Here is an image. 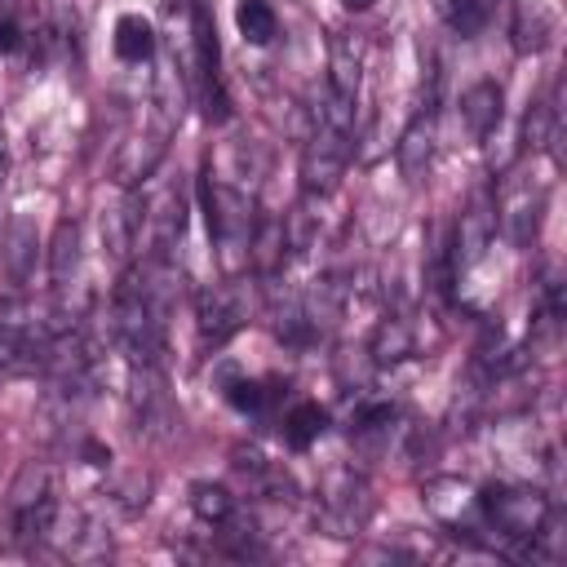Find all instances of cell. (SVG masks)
Returning <instances> with one entry per match:
<instances>
[{
	"mask_svg": "<svg viewBox=\"0 0 567 567\" xmlns=\"http://www.w3.org/2000/svg\"><path fill=\"white\" fill-rule=\"evenodd\" d=\"M434 97H439V84H430L412 124L399 137V168H403L408 182H421V173L430 168V155H434Z\"/></svg>",
	"mask_w": 567,
	"mask_h": 567,
	"instance_id": "obj_11",
	"label": "cell"
},
{
	"mask_svg": "<svg viewBox=\"0 0 567 567\" xmlns=\"http://www.w3.org/2000/svg\"><path fill=\"white\" fill-rule=\"evenodd\" d=\"M408 354H412V328H408V319H399V315L381 319L377 332H372V359L377 363H399Z\"/></svg>",
	"mask_w": 567,
	"mask_h": 567,
	"instance_id": "obj_20",
	"label": "cell"
},
{
	"mask_svg": "<svg viewBox=\"0 0 567 567\" xmlns=\"http://www.w3.org/2000/svg\"><path fill=\"white\" fill-rule=\"evenodd\" d=\"M554 124H558V106H554V97L532 102V106H527V120H523V137H527V146L540 151V146L554 137Z\"/></svg>",
	"mask_w": 567,
	"mask_h": 567,
	"instance_id": "obj_26",
	"label": "cell"
},
{
	"mask_svg": "<svg viewBox=\"0 0 567 567\" xmlns=\"http://www.w3.org/2000/svg\"><path fill=\"white\" fill-rule=\"evenodd\" d=\"M190 509H195V518H199L204 527H221V523L239 509V501H235L226 487H217V483H195V487H190Z\"/></svg>",
	"mask_w": 567,
	"mask_h": 567,
	"instance_id": "obj_21",
	"label": "cell"
},
{
	"mask_svg": "<svg viewBox=\"0 0 567 567\" xmlns=\"http://www.w3.org/2000/svg\"><path fill=\"white\" fill-rule=\"evenodd\" d=\"M22 49V27L13 18H0V53H18Z\"/></svg>",
	"mask_w": 567,
	"mask_h": 567,
	"instance_id": "obj_28",
	"label": "cell"
},
{
	"mask_svg": "<svg viewBox=\"0 0 567 567\" xmlns=\"http://www.w3.org/2000/svg\"><path fill=\"white\" fill-rule=\"evenodd\" d=\"M190 35H195V93L208 120H226V84H221V44L208 0H190Z\"/></svg>",
	"mask_w": 567,
	"mask_h": 567,
	"instance_id": "obj_6",
	"label": "cell"
},
{
	"mask_svg": "<svg viewBox=\"0 0 567 567\" xmlns=\"http://www.w3.org/2000/svg\"><path fill=\"white\" fill-rule=\"evenodd\" d=\"M540 208H545V190L532 186V182H518L505 190V204H501V226L509 235L514 248H527L540 230Z\"/></svg>",
	"mask_w": 567,
	"mask_h": 567,
	"instance_id": "obj_12",
	"label": "cell"
},
{
	"mask_svg": "<svg viewBox=\"0 0 567 567\" xmlns=\"http://www.w3.org/2000/svg\"><path fill=\"white\" fill-rule=\"evenodd\" d=\"M199 199H204V221H208V235L217 239V248L226 252L230 266L248 261V244H252V199L235 186H221V182H199Z\"/></svg>",
	"mask_w": 567,
	"mask_h": 567,
	"instance_id": "obj_5",
	"label": "cell"
},
{
	"mask_svg": "<svg viewBox=\"0 0 567 567\" xmlns=\"http://www.w3.org/2000/svg\"><path fill=\"white\" fill-rule=\"evenodd\" d=\"M359 66H363L359 62V44L346 31H337L332 44H328V93L354 102L359 97Z\"/></svg>",
	"mask_w": 567,
	"mask_h": 567,
	"instance_id": "obj_16",
	"label": "cell"
},
{
	"mask_svg": "<svg viewBox=\"0 0 567 567\" xmlns=\"http://www.w3.org/2000/svg\"><path fill=\"white\" fill-rule=\"evenodd\" d=\"M4 270L13 284H27L35 275V226L27 217H18L4 230Z\"/></svg>",
	"mask_w": 567,
	"mask_h": 567,
	"instance_id": "obj_18",
	"label": "cell"
},
{
	"mask_svg": "<svg viewBox=\"0 0 567 567\" xmlns=\"http://www.w3.org/2000/svg\"><path fill=\"white\" fill-rule=\"evenodd\" d=\"M235 22H239V31H244L248 44H270L279 35V13L266 0H239Z\"/></svg>",
	"mask_w": 567,
	"mask_h": 567,
	"instance_id": "obj_22",
	"label": "cell"
},
{
	"mask_svg": "<svg viewBox=\"0 0 567 567\" xmlns=\"http://www.w3.org/2000/svg\"><path fill=\"white\" fill-rule=\"evenodd\" d=\"M354 155V102L323 93V106L315 111V133L301 151V186L306 195H328L346 164Z\"/></svg>",
	"mask_w": 567,
	"mask_h": 567,
	"instance_id": "obj_2",
	"label": "cell"
},
{
	"mask_svg": "<svg viewBox=\"0 0 567 567\" xmlns=\"http://www.w3.org/2000/svg\"><path fill=\"white\" fill-rule=\"evenodd\" d=\"M133 416H137V430L146 434H164L173 421H177V408L168 399V385H164V368H133Z\"/></svg>",
	"mask_w": 567,
	"mask_h": 567,
	"instance_id": "obj_10",
	"label": "cell"
},
{
	"mask_svg": "<svg viewBox=\"0 0 567 567\" xmlns=\"http://www.w3.org/2000/svg\"><path fill=\"white\" fill-rule=\"evenodd\" d=\"M248 319V301L239 284H213L199 292L195 301V323H199V341L204 346H221L226 337H235Z\"/></svg>",
	"mask_w": 567,
	"mask_h": 567,
	"instance_id": "obj_8",
	"label": "cell"
},
{
	"mask_svg": "<svg viewBox=\"0 0 567 567\" xmlns=\"http://www.w3.org/2000/svg\"><path fill=\"white\" fill-rule=\"evenodd\" d=\"M0 173H4V133H0Z\"/></svg>",
	"mask_w": 567,
	"mask_h": 567,
	"instance_id": "obj_30",
	"label": "cell"
},
{
	"mask_svg": "<svg viewBox=\"0 0 567 567\" xmlns=\"http://www.w3.org/2000/svg\"><path fill=\"white\" fill-rule=\"evenodd\" d=\"M226 399H230L239 412H261V408L275 399V381H248V377H239V381L226 385Z\"/></svg>",
	"mask_w": 567,
	"mask_h": 567,
	"instance_id": "obj_27",
	"label": "cell"
},
{
	"mask_svg": "<svg viewBox=\"0 0 567 567\" xmlns=\"http://www.w3.org/2000/svg\"><path fill=\"white\" fill-rule=\"evenodd\" d=\"M168 137V128H159V133H137V137H128L124 146H120V155H115V182L120 186H137V182H146L151 173H155V164L164 159V142Z\"/></svg>",
	"mask_w": 567,
	"mask_h": 567,
	"instance_id": "obj_14",
	"label": "cell"
},
{
	"mask_svg": "<svg viewBox=\"0 0 567 567\" xmlns=\"http://www.w3.org/2000/svg\"><path fill=\"white\" fill-rule=\"evenodd\" d=\"M49 540L58 545V554H62V558H75V563H97V558H106V554H111V532H106V523H102V518H93L89 509H75L71 518H62V514H58V523H53Z\"/></svg>",
	"mask_w": 567,
	"mask_h": 567,
	"instance_id": "obj_9",
	"label": "cell"
},
{
	"mask_svg": "<svg viewBox=\"0 0 567 567\" xmlns=\"http://www.w3.org/2000/svg\"><path fill=\"white\" fill-rule=\"evenodd\" d=\"M323 425H328V412L319 408V403H297L288 416H284V439H288V447H310L319 434H323Z\"/></svg>",
	"mask_w": 567,
	"mask_h": 567,
	"instance_id": "obj_23",
	"label": "cell"
},
{
	"mask_svg": "<svg viewBox=\"0 0 567 567\" xmlns=\"http://www.w3.org/2000/svg\"><path fill=\"white\" fill-rule=\"evenodd\" d=\"M115 53L124 62H146L155 53V31H151V22L142 13H124L115 22Z\"/></svg>",
	"mask_w": 567,
	"mask_h": 567,
	"instance_id": "obj_19",
	"label": "cell"
},
{
	"mask_svg": "<svg viewBox=\"0 0 567 567\" xmlns=\"http://www.w3.org/2000/svg\"><path fill=\"white\" fill-rule=\"evenodd\" d=\"M501 102H505V93H501L496 80H478V84H470V89L461 93V120H465V128H470L474 142H483V137L496 133V124H501Z\"/></svg>",
	"mask_w": 567,
	"mask_h": 567,
	"instance_id": "obj_15",
	"label": "cell"
},
{
	"mask_svg": "<svg viewBox=\"0 0 567 567\" xmlns=\"http://www.w3.org/2000/svg\"><path fill=\"white\" fill-rule=\"evenodd\" d=\"M75 270H80V226L71 217H62L58 230H53V244H49V279H53V288L58 292L71 288Z\"/></svg>",
	"mask_w": 567,
	"mask_h": 567,
	"instance_id": "obj_17",
	"label": "cell"
},
{
	"mask_svg": "<svg viewBox=\"0 0 567 567\" xmlns=\"http://www.w3.org/2000/svg\"><path fill=\"white\" fill-rule=\"evenodd\" d=\"M62 323H75V319L44 315V310L31 306V297L4 292L0 297V372L4 377H27V372L44 368L49 341Z\"/></svg>",
	"mask_w": 567,
	"mask_h": 567,
	"instance_id": "obj_3",
	"label": "cell"
},
{
	"mask_svg": "<svg viewBox=\"0 0 567 567\" xmlns=\"http://www.w3.org/2000/svg\"><path fill=\"white\" fill-rule=\"evenodd\" d=\"M492 235H496V204H492V190H478L470 199V208L461 213V226H456V257H461V266H474L487 252Z\"/></svg>",
	"mask_w": 567,
	"mask_h": 567,
	"instance_id": "obj_13",
	"label": "cell"
},
{
	"mask_svg": "<svg viewBox=\"0 0 567 567\" xmlns=\"http://www.w3.org/2000/svg\"><path fill=\"white\" fill-rule=\"evenodd\" d=\"M350 13H363V9H372V0H341Z\"/></svg>",
	"mask_w": 567,
	"mask_h": 567,
	"instance_id": "obj_29",
	"label": "cell"
},
{
	"mask_svg": "<svg viewBox=\"0 0 567 567\" xmlns=\"http://www.w3.org/2000/svg\"><path fill=\"white\" fill-rule=\"evenodd\" d=\"M443 22L456 35H478L487 27V4L483 0H443Z\"/></svg>",
	"mask_w": 567,
	"mask_h": 567,
	"instance_id": "obj_25",
	"label": "cell"
},
{
	"mask_svg": "<svg viewBox=\"0 0 567 567\" xmlns=\"http://www.w3.org/2000/svg\"><path fill=\"white\" fill-rule=\"evenodd\" d=\"M151 492V478L142 474V470H128V474H120L111 487H106V505L111 509H120V514H137V509H146V496Z\"/></svg>",
	"mask_w": 567,
	"mask_h": 567,
	"instance_id": "obj_24",
	"label": "cell"
},
{
	"mask_svg": "<svg viewBox=\"0 0 567 567\" xmlns=\"http://www.w3.org/2000/svg\"><path fill=\"white\" fill-rule=\"evenodd\" d=\"M9 536L22 545V549H40L62 514L58 505V487H53V470L40 465V461H27L18 470V478L9 483Z\"/></svg>",
	"mask_w": 567,
	"mask_h": 567,
	"instance_id": "obj_4",
	"label": "cell"
},
{
	"mask_svg": "<svg viewBox=\"0 0 567 567\" xmlns=\"http://www.w3.org/2000/svg\"><path fill=\"white\" fill-rule=\"evenodd\" d=\"M474 514L483 532H492V545L514 558H532L549 532V496H540L536 487H483L474 496Z\"/></svg>",
	"mask_w": 567,
	"mask_h": 567,
	"instance_id": "obj_1",
	"label": "cell"
},
{
	"mask_svg": "<svg viewBox=\"0 0 567 567\" xmlns=\"http://www.w3.org/2000/svg\"><path fill=\"white\" fill-rule=\"evenodd\" d=\"M319 505H323V523L332 527V536L359 532L372 514V496L354 470H332L319 487Z\"/></svg>",
	"mask_w": 567,
	"mask_h": 567,
	"instance_id": "obj_7",
	"label": "cell"
}]
</instances>
